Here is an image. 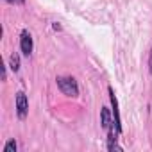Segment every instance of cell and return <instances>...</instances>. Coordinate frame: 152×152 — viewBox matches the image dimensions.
Here are the masks:
<instances>
[{"mask_svg":"<svg viewBox=\"0 0 152 152\" xmlns=\"http://www.w3.org/2000/svg\"><path fill=\"white\" fill-rule=\"evenodd\" d=\"M148 73L152 75V48H150V54H148Z\"/></svg>","mask_w":152,"mask_h":152,"instance_id":"obj_8","label":"cell"},{"mask_svg":"<svg viewBox=\"0 0 152 152\" xmlns=\"http://www.w3.org/2000/svg\"><path fill=\"white\" fill-rule=\"evenodd\" d=\"M20 50H22V54L23 56H31L32 54V50H34V41H32V36H31V32L29 31H22V34H20Z\"/></svg>","mask_w":152,"mask_h":152,"instance_id":"obj_3","label":"cell"},{"mask_svg":"<svg viewBox=\"0 0 152 152\" xmlns=\"http://www.w3.org/2000/svg\"><path fill=\"white\" fill-rule=\"evenodd\" d=\"M109 91V99H111V107H113V116H115V125H116V131L122 134V120H120V111H118V100H116V95L113 91V88L109 86L107 88Z\"/></svg>","mask_w":152,"mask_h":152,"instance_id":"obj_4","label":"cell"},{"mask_svg":"<svg viewBox=\"0 0 152 152\" xmlns=\"http://www.w3.org/2000/svg\"><path fill=\"white\" fill-rule=\"evenodd\" d=\"M7 79V68H6V64L2 66V81H6Z\"/></svg>","mask_w":152,"mask_h":152,"instance_id":"obj_9","label":"cell"},{"mask_svg":"<svg viewBox=\"0 0 152 152\" xmlns=\"http://www.w3.org/2000/svg\"><path fill=\"white\" fill-rule=\"evenodd\" d=\"M9 66H11L13 72H18V70H20V56H18V54H11V57H9Z\"/></svg>","mask_w":152,"mask_h":152,"instance_id":"obj_5","label":"cell"},{"mask_svg":"<svg viewBox=\"0 0 152 152\" xmlns=\"http://www.w3.org/2000/svg\"><path fill=\"white\" fill-rule=\"evenodd\" d=\"M15 106H16V115L20 120H25L27 115H29V99L23 91H18L16 93V99H15Z\"/></svg>","mask_w":152,"mask_h":152,"instance_id":"obj_2","label":"cell"},{"mask_svg":"<svg viewBox=\"0 0 152 152\" xmlns=\"http://www.w3.org/2000/svg\"><path fill=\"white\" fill-rule=\"evenodd\" d=\"M16 148H18V145H16L15 140H9V141L4 145V152H16Z\"/></svg>","mask_w":152,"mask_h":152,"instance_id":"obj_6","label":"cell"},{"mask_svg":"<svg viewBox=\"0 0 152 152\" xmlns=\"http://www.w3.org/2000/svg\"><path fill=\"white\" fill-rule=\"evenodd\" d=\"M56 84L57 88L61 90L63 95L66 97H79V84L77 81H75L73 77H70V75H59V77L56 79Z\"/></svg>","mask_w":152,"mask_h":152,"instance_id":"obj_1","label":"cell"},{"mask_svg":"<svg viewBox=\"0 0 152 152\" xmlns=\"http://www.w3.org/2000/svg\"><path fill=\"white\" fill-rule=\"evenodd\" d=\"M7 4H13V6H22V4H25V0H6Z\"/></svg>","mask_w":152,"mask_h":152,"instance_id":"obj_7","label":"cell"}]
</instances>
